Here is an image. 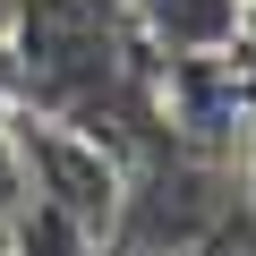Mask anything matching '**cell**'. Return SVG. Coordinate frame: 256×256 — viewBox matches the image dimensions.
<instances>
[{
    "label": "cell",
    "instance_id": "6da1fadb",
    "mask_svg": "<svg viewBox=\"0 0 256 256\" xmlns=\"http://www.w3.org/2000/svg\"><path fill=\"white\" fill-rule=\"evenodd\" d=\"M146 52L162 60H214L248 43V0H120Z\"/></svg>",
    "mask_w": 256,
    "mask_h": 256
},
{
    "label": "cell",
    "instance_id": "7a4b0ae2",
    "mask_svg": "<svg viewBox=\"0 0 256 256\" xmlns=\"http://www.w3.org/2000/svg\"><path fill=\"white\" fill-rule=\"evenodd\" d=\"M230 256H256V230H248V239H239V230H230Z\"/></svg>",
    "mask_w": 256,
    "mask_h": 256
},
{
    "label": "cell",
    "instance_id": "3957f363",
    "mask_svg": "<svg viewBox=\"0 0 256 256\" xmlns=\"http://www.w3.org/2000/svg\"><path fill=\"white\" fill-rule=\"evenodd\" d=\"M248 171H256V137H248Z\"/></svg>",
    "mask_w": 256,
    "mask_h": 256
}]
</instances>
